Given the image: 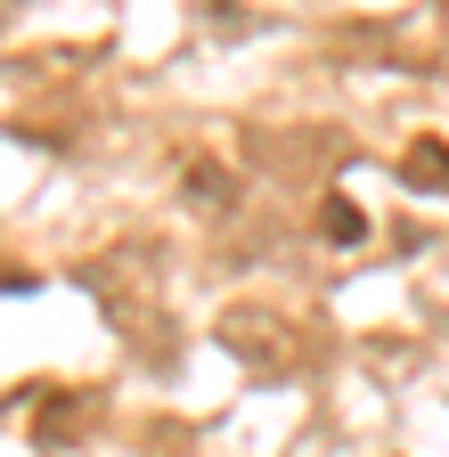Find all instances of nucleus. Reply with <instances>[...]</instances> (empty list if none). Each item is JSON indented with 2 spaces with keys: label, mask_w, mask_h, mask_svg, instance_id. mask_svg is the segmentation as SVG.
Returning <instances> with one entry per match:
<instances>
[{
  "label": "nucleus",
  "mask_w": 449,
  "mask_h": 457,
  "mask_svg": "<svg viewBox=\"0 0 449 457\" xmlns=\"http://www.w3.org/2000/svg\"><path fill=\"white\" fill-rule=\"evenodd\" d=\"M401 180L409 188H433V196H449V139H409V155H401Z\"/></svg>",
  "instance_id": "nucleus-2"
},
{
  "label": "nucleus",
  "mask_w": 449,
  "mask_h": 457,
  "mask_svg": "<svg viewBox=\"0 0 449 457\" xmlns=\"http://www.w3.org/2000/svg\"><path fill=\"white\" fill-rule=\"evenodd\" d=\"M82 417H90V400H82V392H58V400H41V417H33V441H41V449H58V441H66Z\"/></svg>",
  "instance_id": "nucleus-3"
},
{
  "label": "nucleus",
  "mask_w": 449,
  "mask_h": 457,
  "mask_svg": "<svg viewBox=\"0 0 449 457\" xmlns=\"http://www.w3.org/2000/svg\"><path fill=\"white\" fill-rule=\"evenodd\" d=\"M188 188H196L188 204H204V212H229V204H237V180H229L220 163H196V171H188Z\"/></svg>",
  "instance_id": "nucleus-4"
},
{
  "label": "nucleus",
  "mask_w": 449,
  "mask_h": 457,
  "mask_svg": "<svg viewBox=\"0 0 449 457\" xmlns=\"http://www.w3.org/2000/svg\"><path fill=\"white\" fill-rule=\"evenodd\" d=\"M220 343H229V352H237L254 376L303 360V343H295V319H287V311H229V319H220Z\"/></svg>",
  "instance_id": "nucleus-1"
},
{
  "label": "nucleus",
  "mask_w": 449,
  "mask_h": 457,
  "mask_svg": "<svg viewBox=\"0 0 449 457\" xmlns=\"http://www.w3.org/2000/svg\"><path fill=\"white\" fill-rule=\"evenodd\" d=\"M319 228L335 245H352V237H368V220H360V204H344V196H327V212H319Z\"/></svg>",
  "instance_id": "nucleus-5"
}]
</instances>
